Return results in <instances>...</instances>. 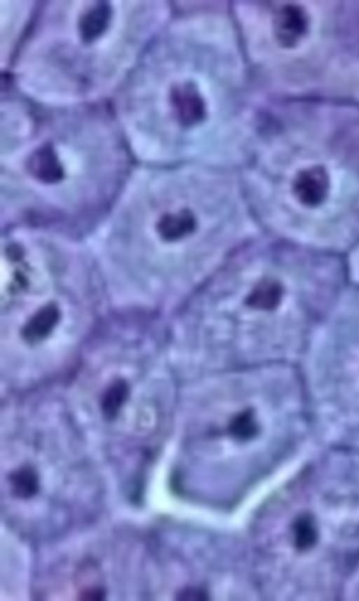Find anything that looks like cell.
Listing matches in <instances>:
<instances>
[{
  "instance_id": "6da1fadb",
  "label": "cell",
  "mask_w": 359,
  "mask_h": 601,
  "mask_svg": "<svg viewBox=\"0 0 359 601\" xmlns=\"http://www.w3.org/2000/svg\"><path fill=\"white\" fill-rule=\"evenodd\" d=\"M63 272L52 261H32L1 283V320L29 345L83 319L81 291L65 281Z\"/></svg>"
},
{
  "instance_id": "7a4b0ae2",
  "label": "cell",
  "mask_w": 359,
  "mask_h": 601,
  "mask_svg": "<svg viewBox=\"0 0 359 601\" xmlns=\"http://www.w3.org/2000/svg\"><path fill=\"white\" fill-rule=\"evenodd\" d=\"M196 228V221L191 213L182 210L163 215L156 223L155 230L165 242H175L191 235Z\"/></svg>"
},
{
  "instance_id": "3957f363",
  "label": "cell",
  "mask_w": 359,
  "mask_h": 601,
  "mask_svg": "<svg viewBox=\"0 0 359 601\" xmlns=\"http://www.w3.org/2000/svg\"><path fill=\"white\" fill-rule=\"evenodd\" d=\"M110 17L111 7L107 2L100 1L90 8L79 21V31L83 41H92L100 36L106 29Z\"/></svg>"
},
{
  "instance_id": "277c9868",
  "label": "cell",
  "mask_w": 359,
  "mask_h": 601,
  "mask_svg": "<svg viewBox=\"0 0 359 601\" xmlns=\"http://www.w3.org/2000/svg\"><path fill=\"white\" fill-rule=\"evenodd\" d=\"M327 181L321 170L315 169L300 174L294 189L299 198L306 204L319 202L325 195Z\"/></svg>"
},
{
  "instance_id": "5b68a950",
  "label": "cell",
  "mask_w": 359,
  "mask_h": 601,
  "mask_svg": "<svg viewBox=\"0 0 359 601\" xmlns=\"http://www.w3.org/2000/svg\"><path fill=\"white\" fill-rule=\"evenodd\" d=\"M292 530L294 545L298 550L309 549L317 540V530L310 515L299 516L292 523Z\"/></svg>"
},
{
  "instance_id": "8992f818",
  "label": "cell",
  "mask_w": 359,
  "mask_h": 601,
  "mask_svg": "<svg viewBox=\"0 0 359 601\" xmlns=\"http://www.w3.org/2000/svg\"><path fill=\"white\" fill-rule=\"evenodd\" d=\"M194 92H180L176 97V106L182 120L187 123L197 120L202 116V106Z\"/></svg>"
},
{
  "instance_id": "52a82bcc",
  "label": "cell",
  "mask_w": 359,
  "mask_h": 601,
  "mask_svg": "<svg viewBox=\"0 0 359 601\" xmlns=\"http://www.w3.org/2000/svg\"><path fill=\"white\" fill-rule=\"evenodd\" d=\"M128 394L126 384L122 381L114 383L105 394L102 409L107 417L112 418L123 405Z\"/></svg>"
}]
</instances>
